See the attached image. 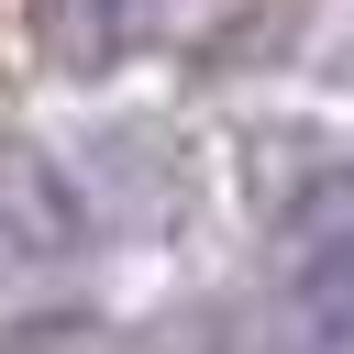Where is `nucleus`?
Returning a JSON list of instances; mask_svg holds the SVG:
<instances>
[{"label": "nucleus", "mask_w": 354, "mask_h": 354, "mask_svg": "<svg viewBox=\"0 0 354 354\" xmlns=\"http://www.w3.org/2000/svg\"><path fill=\"white\" fill-rule=\"evenodd\" d=\"M254 188H266V221L299 254H354V144L277 133V144H254Z\"/></svg>", "instance_id": "f257e3e1"}, {"label": "nucleus", "mask_w": 354, "mask_h": 354, "mask_svg": "<svg viewBox=\"0 0 354 354\" xmlns=\"http://www.w3.org/2000/svg\"><path fill=\"white\" fill-rule=\"evenodd\" d=\"M66 243H77V188L44 155L0 144V254H66Z\"/></svg>", "instance_id": "f03ea898"}, {"label": "nucleus", "mask_w": 354, "mask_h": 354, "mask_svg": "<svg viewBox=\"0 0 354 354\" xmlns=\"http://www.w3.org/2000/svg\"><path fill=\"white\" fill-rule=\"evenodd\" d=\"M332 77H343V88H354V33H343V44H332Z\"/></svg>", "instance_id": "7ed1b4c3"}]
</instances>
